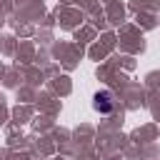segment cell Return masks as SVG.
Segmentation results:
<instances>
[{"instance_id": "cell-1", "label": "cell", "mask_w": 160, "mask_h": 160, "mask_svg": "<svg viewBox=\"0 0 160 160\" xmlns=\"http://www.w3.org/2000/svg\"><path fill=\"white\" fill-rule=\"evenodd\" d=\"M115 108V100H112V92H108V90H102V92H98L95 95V110L98 112H110Z\"/></svg>"}]
</instances>
